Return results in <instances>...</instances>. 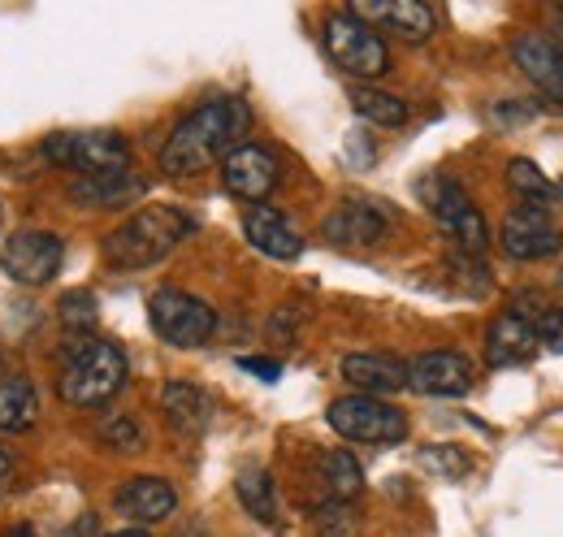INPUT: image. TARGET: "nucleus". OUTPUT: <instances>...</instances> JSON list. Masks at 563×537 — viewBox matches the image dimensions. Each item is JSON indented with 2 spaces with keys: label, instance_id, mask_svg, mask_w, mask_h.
Listing matches in <instances>:
<instances>
[{
  "label": "nucleus",
  "instance_id": "7",
  "mask_svg": "<svg viewBox=\"0 0 563 537\" xmlns=\"http://www.w3.org/2000/svg\"><path fill=\"white\" fill-rule=\"evenodd\" d=\"M325 53H330L334 66L343 74H352V78H382L390 69L386 40L373 26H364L360 18H352L347 9L325 22Z\"/></svg>",
  "mask_w": 563,
  "mask_h": 537
},
{
  "label": "nucleus",
  "instance_id": "20",
  "mask_svg": "<svg viewBox=\"0 0 563 537\" xmlns=\"http://www.w3.org/2000/svg\"><path fill=\"white\" fill-rule=\"evenodd\" d=\"M538 355V335L529 321L503 313L494 317L490 330H486V364L490 369H516V364H529Z\"/></svg>",
  "mask_w": 563,
  "mask_h": 537
},
{
  "label": "nucleus",
  "instance_id": "34",
  "mask_svg": "<svg viewBox=\"0 0 563 537\" xmlns=\"http://www.w3.org/2000/svg\"><path fill=\"white\" fill-rule=\"evenodd\" d=\"M104 537H147L143 529H118V534H104Z\"/></svg>",
  "mask_w": 563,
  "mask_h": 537
},
{
  "label": "nucleus",
  "instance_id": "31",
  "mask_svg": "<svg viewBox=\"0 0 563 537\" xmlns=\"http://www.w3.org/2000/svg\"><path fill=\"white\" fill-rule=\"evenodd\" d=\"M533 335H538V347H551V351H563V308H547L538 321H533Z\"/></svg>",
  "mask_w": 563,
  "mask_h": 537
},
{
  "label": "nucleus",
  "instance_id": "26",
  "mask_svg": "<svg viewBox=\"0 0 563 537\" xmlns=\"http://www.w3.org/2000/svg\"><path fill=\"white\" fill-rule=\"evenodd\" d=\"M507 183H511V191L529 204V208H551V200H555L551 178H547L533 161H525V156H516V161L507 165Z\"/></svg>",
  "mask_w": 563,
  "mask_h": 537
},
{
  "label": "nucleus",
  "instance_id": "8",
  "mask_svg": "<svg viewBox=\"0 0 563 537\" xmlns=\"http://www.w3.org/2000/svg\"><path fill=\"white\" fill-rule=\"evenodd\" d=\"M325 420H330L334 434H343L352 442L386 447V442H404L408 438V416L399 407H390V403L373 399V395H343V399H334L330 412H325Z\"/></svg>",
  "mask_w": 563,
  "mask_h": 537
},
{
  "label": "nucleus",
  "instance_id": "12",
  "mask_svg": "<svg viewBox=\"0 0 563 537\" xmlns=\"http://www.w3.org/2000/svg\"><path fill=\"white\" fill-rule=\"evenodd\" d=\"M473 382H477V369L460 351H424L417 360H408V386L417 395L460 399V395L473 391Z\"/></svg>",
  "mask_w": 563,
  "mask_h": 537
},
{
  "label": "nucleus",
  "instance_id": "9",
  "mask_svg": "<svg viewBox=\"0 0 563 537\" xmlns=\"http://www.w3.org/2000/svg\"><path fill=\"white\" fill-rule=\"evenodd\" d=\"M66 261V243L53 230H18L4 239L0 265L18 286H48Z\"/></svg>",
  "mask_w": 563,
  "mask_h": 537
},
{
  "label": "nucleus",
  "instance_id": "22",
  "mask_svg": "<svg viewBox=\"0 0 563 537\" xmlns=\"http://www.w3.org/2000/svg\"><path fill=\"white\" fill-rule=\"evenodd\" d=\"M35 416H40V399H35L31 377L22 373L0 377V434H26Z\"/></svg>",
  "mask_w": 563,
  "mask_h": 537
},
{
  "label": "nucleus",
  "instance_id": "6",
  "mask_svg": "<svg viewBox=\"0 0 563 537\" xmlns=\"http://www.w3.org/2000/svg\"><path fill=\"white\" fill-rule=\"evenodd\" d=\"M147 321L161 342L169 347H205L217 330V313L200 295L191 291H178V286H161L152 299H147Z\"/></svg>",
  "mask_w": 563,
  "mask_h": 537
},
{
  "label": "nucleus",
  "instance_id": "33",
  "mask_svg": "<svg viewBox=\"0 0 563 537\" xmlns=\"http://www.w3.org/2000/svg\"><path fill=\"white\" fill-rule=\"evenodd\" d=\"M9 472H13V460H9V456H4V447H0V490L9 485Z\"/></svg>",
  "mask_w": 563,
  "mask_h": 537
},
{
  "label": "nucleus",
  "instance_id": "38",
  "mask_svg": "<svg viewBox=\"0 0 563 537\" xmlns=\"http://www.w3.org/2000/svg\"><path fill=\"white\" fill-rule=\"evenodd\" d=\"M560 13H563V4H560Z\"/></svg>",
  "mask_w": 563,
  "mask_h": 537
},
{
  "label": "nucleus",
  "instance_id": "39",
  "mask_svg": "<svg viewBox=\"0 0 563 537\" xmlns=\"http://www.w3.org/2000/svg\"><path fill=\"white\" fill-rule=\"evenodd\" d=\"M560 191H563V187H560Z\"/></svg>",
  "mask_w": 563,
  "mask_h": 537
},
{
  "label": "nucleus",
  "instance_id": "29",
  "mask_svg": "<svg viewBox=\"0 0 563 537\" xmlns=\"http://www.w3.org/2000/svg\"><path fill=\"white\" fill-rule=\"evenodd\" d=\"M100 442L104 447H113V451H140L143 447V429L131 420V416H122V412H109L104 420H100Z\"/></svg>",
  "mask_w": 563,
  "mask_h": 537
},
{
  "label": "nucleus",
  "instance_id": "25",
  "mask_svg": "<svg viewBox=\"0 0 563 537\" xmlns=\"http://www.w3.org/2000/svg\"><path fill=\"white\" fill-rule=\"evenodd\" d=\"M352 109L373 127H404L408 122V105L399 96H390V91H377V87H355Z\"/></svg>",
  "mask_w": 563,
  "mask_h": 537
},
{
  "label": "nucleus",
  "instance_id": "37",
  "mask_svg": "<svg viewBox=\"0 0 563 537\" xmlns=\"http://www.w3.org/2000/svg\"><path fill=\"white\" fill-rule=\"evenodd\" d=\"M0 221H4V208H0Z\"/></svg>",
  "mask_w": 563,
  "mask_h": 537
},
{
  "label": "nucleus",
  "instance_id": "11",
  "mask_svg": "<svg viewBox=\"0 0 563 537\" xmlns=\"http://www.w3.org/2000/svg\"><path fill=\"white\" fill-rule=\"evenodd\" d=\"M282 169H278V156L261 143H243L234 147L225 161H221V183L234 200H247V204H261L269 200V191L278 187Z\"/></svg>",
  "mask_w": 563,
  "mask_h": 537
},
{
  "label": "nucleus",
  "instance_id": "36",
  "mask_svg": "<svg viewBox=\"0 0 563 537\" xmlns=\"http://www.w3.org/2000/svg\"><path fill=\"white\" fill-rule=\"evenodd\" d=\"M4 537H35V529H13V534H4Z\"/></svg>",
  "mask_w": 563,
  "mask_h": 537
},
{
  "label": "nucleus",
  "instance_id": "15",
  "mask_svg": "<svg viewBox=\"0 0 563 537\" xmlns=\"http://www.w3.org/2000/svg\"><path fill=\"white\" fill-rule=\"evenodd\" d=\"M113 507L131 525H161V520H169L178 512V490L165 476H131L113 494Z\"/></svg>",
  "mask_w": 563,
  "mask_h": 537
},
{
  "label": "nucleus",
  "instance_id": "32",
  "mask_svg": "<svg viewBox=\"0 0 563 537\" xmlns=\"http://www.w3.org/2000/svg\"><path fill=\"white\" fill-rule=\"evenodd\" d=\"M239 369H247V373H256L261 382H278V373H282V364H278V360H261V355H243V360H239Z\"/></svg>",
  "mask_w": 563,
  "mask_h": 537
},
{
  "label": "nucleus",
  "instance_id": "19",
  "mask_svg": "<svg viewBox=\"0 0 563 537\" xmlns=\"http://www.w3.org/2000/svg\"><path fill=\"white\" fill-rule=\"evenodd\" d=\"M343 377L352 382L360 395H395L408 386V364L395 355H373V351H355L343 355Z\"/></svg>",
  "mask_w": 563,
  "mask_h": 537
},
{
  "label": "nucleus",
  "instance_id": "4",
  "mask_svg": "<svg viewBox=\"0 0 563 537\" xmlns=\"http://www.w3.org/2000/svg\"><path fill=\"white\" fill-rule=\"evenodd\" d=\"M421 196H424V204H429V212H433V221H438V230H442L464 256H482V252H486V243H490L486 217H482V208L473 204V196H468L455 178H446V174L424 178Z\"/></svg>",
  "mask_w": 563,
  "mask_h": 537
},
{
  "label": "nucleus",
  "instance_id": "14",
  "mask_svg": "<svg viewBox=\"0 0 563 537\" xmlns=\"http://www.w3.org/2000/svg\"><path fill=\"white\" fill-rule=\"evenodd\" d=\"M347 13L360 18L364 26H386L412 44H421L433 35V9L424 0H364V4H347Z\"/></svg>",
  "mask_w": 563,
  "mask_h": 537
},
{
  "label": "nucleus",
  "instance_id": "30",
  "mask_svg": "<svg viewBox=\"0 0 563 537\" xmlns=\"http://www.w3.org/2000/svg\"><path fill=\"white\" fill-rule=\"evenodd\" d=\"M62 326L70 330L74 338H82L91 326H96V295H87V291H70V295H62Z\"/></svg>",
  "mask_w": 563,
  "mask_h": 537
},
{
  "label": "nucleus",
  "instance_id": "3",
  "mask_svg": "<svg viewBox=\"0 0 563 537\" xmlns=\"http://www.w3.org/2000/svg\"><path fill=\"white\" fill-rule=\"evenodd\" d=\"M191 230L196 221L178 208H143L104 239V261L113 268H147L165 261Z\"/></svg>",
  "mask_w": 563,
  "mask_h": 537
},
{
  "label": "nucleus",
  "instance_id": "5",
  "mask_svg": "<svg viewBox=\"0 0 563 537\" xmlns=\"http://www.w3.org/2000/svg\"><path fill=\"white\" fill-rule=\"evenodd\" d=\"M44 156L62 169H74L78 178L118 174L131 169V143L118 131H62L44 139Z\"/></svg>",
  "mask_w": 563,
  "mask_h": 537
},
{
  "label": "nucleus",
  "instance_id": "10",
  "mask_svg": "<svg viewBox=\"0 0 563 537\" xmlns=\"http://www.w3.org/2000/svg\"><path fill=\"white\" fill-rule=\"evenodd\" d=\"M498 239H503V252L511 261H547L563 248V234L551 221V208H529V204H516L503 217Z\"/></svg>",
  "mask_w": 563,
  "mask_h": 537
},
{
  "label": "nucleus",
  "instance_id": "16",
  "mask_svg": "<svg viewBox=\"0 0 563 537\" xmlns=\"http://www.w3.org/2000/svg\"><path fill=\"white\" fill-rule=\"evenodd\" d=\"M243 234L269 261H299V252H303L299 230L290 226V217L282 208H274V204H252L247 217H243Z\"/></svg>",
  "mask_w": 563,
  "mask_h": 537
},
{
  "label": "nucleus",
  "instance_id": "2",
  "mask_svg": "<svg viewBox=\"0 0 563 537\" xmlns=\"http://www.w3.org/2000/svg\"><path fill=\"white\" fill-rule=\"evenodd\" d=\"M126 386V351L109 338L82 335L62 347L57 395L70 407H100Z\"/></svg>",
  "mask_w": 563,
  "mask_h": 537
},
{
  "label": "nucleus",
  "instance_id": "1",
  "mask_svg": "<svg viewBox=\"0 0 563 537\" xmlns=\"http://www.w3.org/2000/svg\"><path fill=\"white\" fill-rule=\"evenodd\" d=\"M252 131V109L239 96H221L200 105L191 118H183L161 147V174L165 178H196L209 165L225 161L234 147H243V134Z\"/></svg>",
  "mask_w": 563,
  "mask_h": 537
},
{
  "label": "nucleus",
  "instance_id": "24",
  "mask_svg": "<svg viewBox=\"0 0 563 537\" xmlns=\"http://www.w3.org/2000/svg\"><path fill=\"white\" fill-rule=\"evenodd\" d=\"M321 481H325L330 498H339V503H352L355 494L364 490V472H360L352 451H343V447L321 456Z\"/></svg>",
  "mask_w": 563,
  "mask_h": 537
},
{
  "label": "nucleus",
  "instance_id": "18",
  "mask_svg": "<svg viewBox=\"0 0 563 537\" xmlns=\"http://www.w3.org/2000/svg\"><path fill=\"white\" fill-rule=\"evenodd\" d=\"M147 191V178H140L135 169H118V174H96V178H74L66 187L78 208H122L135 204Z\"/></svg>",
  "mask_w": 563,
  "mask_h": 537
},
{
  "label": "nucleus",
  "instance_id": "13",
  "mask_svg": "<svg viewBox=\"0 0 563 537\" xmlns=\"http://www.w3.org/2000/svg\"><path fill=\"white\" fill-rule=\"evenodd\" d=\"M386 230H390L386 208H377V204H368V200L339 204V208L321 221V234H325V243H334V248H377V243L386 239Z\"/></svg>",
  "mask_w": 563,
  "mask_h": 537
},
{
  "label": "nucleus",
  "instance_id": "17",
  "mask_svg": "<svg viewBox=\"0 0 563 537\" xmlns=\"http://www.w3.org/2000/svg\"><path fill=\"white\" fill-rule=\"evenodd\" d=\"M511 57H516V66L525 69V78L563 109V44L560 40H551V35H520L516 48H511Z\"/></svg>",
  "mask_w": 563,
  "mask_h": 537
},
{
  "label": "nucleus",
  "instance_id": "23",
  "mask_svg": "<svg viewBox=\"0 0 563 537\" xmlns=\"http://www.w3.org/2000/svg\"><path fill=\"white\" fill-rule=\"evenodd\" d=\"M234 490H239V503L247 507V516H256L261 525H274V520H278L274 476H269L265 469H243L239 472V481H234Z\"/></svg>",
  "mask_w": 563,
  "mask_h": 537
},
{
  "label": "nucleus",
  "instance_id": "35",
  "mask_svg": "<svg viewBox=\"0 0 563 537\" xmlns=\"http://www.w3.org/2000/svg\"><path fill=\"white\" fill-rule=\"evenodd\" d=\"M183 537H209V534H205L200 525H191V529H183Z\"/></svg>",
  "mask_w": 563,
  "mask_h": 537
},
{
  "label": "nucleus",
  "instance_id": "27",
  "mask_svg": "<svg viewBox=\"0 0 563 537\" xmlns=\"http://www.w3.org/2000/svg\"><path fill=\"white\" fill-rule=\"evenodd\" d=\"M421 469H429L433 476H442V481H464L473 472V460L460 447H424Z\"/></svg>",
  "mask_w": 563,
  "mask_h": 537
},
{
  "label": "nucleus",
  "instance_id": "21",
  "mask_svg": "<svg viewBox=\"0 0 563 537\" xmlns=\"http://www.w3.org/2000/svg\"><path fill=\"white\" fill-rule=\"evenodd\" d=\"M161 412H165V420H169L174 434L200 438V434L209 429L212 403H209V395H205L200 386H191V382H169V386L161 391Z\"/></svg>",
  "mask_w": 563,
  "mask_h": 537
},
{
  "label": "nucleus",
  "instance_id": "28",
  "mask_svg": "<svg viewBox=\"0 0 563 537\" xmlns=\"http://www.w3.org/2000/svg\"><path fill=\"white\" fill-rule=\"evenodd\" d=\"M312 529L321 537H352L360 529V520H355V512L347 503H339V498H325L317 512H312Z\"/></svg>",
  "mask_w": 563,
  "mask_h": 537
}]
</instances>
